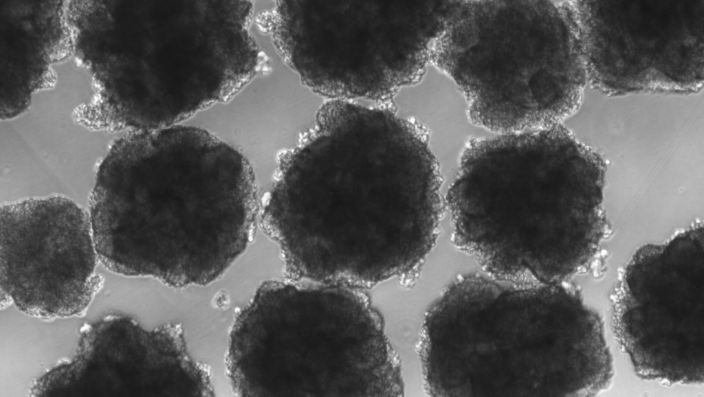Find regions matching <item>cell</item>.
I'll use <instances>...</instances> for the list:
<instances>
[{
    "instance_id": "obj_1",
    "label": "cell",
    "mask_w": 704,
    "mask_h": 397,
    "mask_svg": "<svg viewBox=\"0 0 704 397\" xmlns=\"http://www.w3.org/2000/svg\"><path fill=\"white\" fill-rule=\"evenodd\" d=\"M440 187L422 126L388 107L327 101L280 159L259 223L292 277L371 286L422 264L438 236Z\"/></svg>"
},
{
    "instance_id": "obj_2",
    "label": "cell",
    "mask_w": 704,
    "mask_h": 397,
    "mask_svg": "<svg viewBox=\"0 0 704 397\" xmlns=\"http://www.w3.org/2000/svg\"><path fill=\"white\" fill-rule=\"evenodd\" d=\"M260 207L248 160L207 131L178 124L116 139L87 211L104 266L180 288L223 274L254 237Z\"/></svg>"
},
{
    "instance_id": "obj_3",
    "label": "cell",
    "mask_w": 704,
    "mask_h": 397,
    "mask_svg": "<svg viewBox=\"0 0 704 397\" xmlns=\"http://www.w3.org/2000/svg\"><path fill=\"white\" fill-rule=\"evenodd\" d=\"M605 179L603 158L561 124L472 139L447 197L454 243L496 278L566 282L604 237Z\"/></svg>"
},
{
    "instance_id": "obj_4",
    "label": "cell",
    "mask_w": 704,
    "mask_h": 397,
    "mask_svg": "<svg viewBox=\"0 0 704 397\" xmlns=\"http://www.w3.org/2000/svg\"><path fill=\"white\" fill-rule=\"evenodd\" d=\"M419 353L434 396H589L612 357L599 315L566 282L454 280L427 312Z\"/></svg>"
},
{
    "instance_id": "obj_5",
    "label": "cell",
    "mask_w": 704,
    "mask_h": 397,
    "mask_svg": "<svg viewBox=\"0 0 704 397\" xmlns=\"http://www.w3.org/2000/svg\"><path fill=\"white\" fill-rule=\"evenodd\" d=\"M227 365L242 396L403 394L379 315L340 284L263 283L234 321Z\"/></svg>"
},
{
    "instance_id": "obj_6",
    "label": "cell",
    "mask_w": 704,
    "mask_h": 397,
    "mask_svg": "<svg viewBox=\"0 0 704 397\" xmlns=\"http://www.w3.org/2000/svg\"><path fill=\"white\" fill-rule=\"evenodd\" d=\"M430 63L501 134L560 124L588 82L571 1H459Z\"/></svg>"
},
{
    "instance_id": "obj_7",
    "label": "cell",
    "mask_w": 704,
    "mask_h": 397,
    "mask_svg": "<svg viewBox=\"0 0 704 397\" xmlns=\"http://www.w3.org/2000/svg\"><path fill=\"white\" fill-rule=\"evenodd\" d=\"M457 1H281L268 16L285 63L327 100L390 102L421 81Z\"/></svg>"
},
{
    "instance_id": "obj_8",
    "label": "cell",
    "mask_w": 704,
    "mask_h": 397,
    "mask_svg": "<svg viewBox=\"0 0 704 397\" xmlns=\"http://www.w3.org/2000/svg\"><path fill=\"white\" fill-rule=\"evenodd\" d=\"M133 8L129 121L135 130L178 125L229 99L255 75L252 2L143 1Z\"/></svg>"
},
{
    "instance_id": "obj_9",
    "label": "cell",
    "mask_w": 704,
    "mask_h": 397,
    "mask_svg": "<svg viewBox=\"0 0 704 397\" xmlns=\"http://www.w3.org/2000/svg\"><path fill=\"white\" fill-rule=\"evenodd\" d=\"M703 224L632 256L613 305L615 336L639 377L671 384L704 378Z\"/></svg>"
},
{
    "instance_id": "obj_10",
    "label": "cell",
    "mask_w": 704,
    "mask_h": 397,
    "mask_svg": "<svg viewBox=\"0 0 704 397\" xmlns=\"http://www.w3.org/2000/svg\"><path fill=\"white\" fill-rule=\"evenodd\" d=\"M587 82L610 96L702 89L704 1H571Z\"/></svg>"
},
{
    "instance_id": "obj_11",
    "label": "cell",
    "mask_w": 704,
    "mask_h": 397,
    "mask_svg": "<svg viewBox=\"0 0 704 397\" xmlns=\"http://www.w3.org/2000/svg\"><path fill=\"white\" fill-rule=\"evenodd\" d=\"M1 301L54 319L85 313L103 284L88 211L62 195L1 205Z\"/></svg>"
},
{
    "instance_id": "obj_12",
    "label": "cell",
    "mask_w": 704,
    "mask_h": 397,
    "mask_svg": "<svg viewBox=\"0 0 704 397\" xmlns=\"http://www.w3.org/2000/svg\"><path fill=\"white\" fill-rule=\"evenodd\" d=\"M213 392L179 325L148 330L131 317L110 314L85 325L72 358L36 379L29 395L211 396Z\"/></svg>"
}]
</instances>
